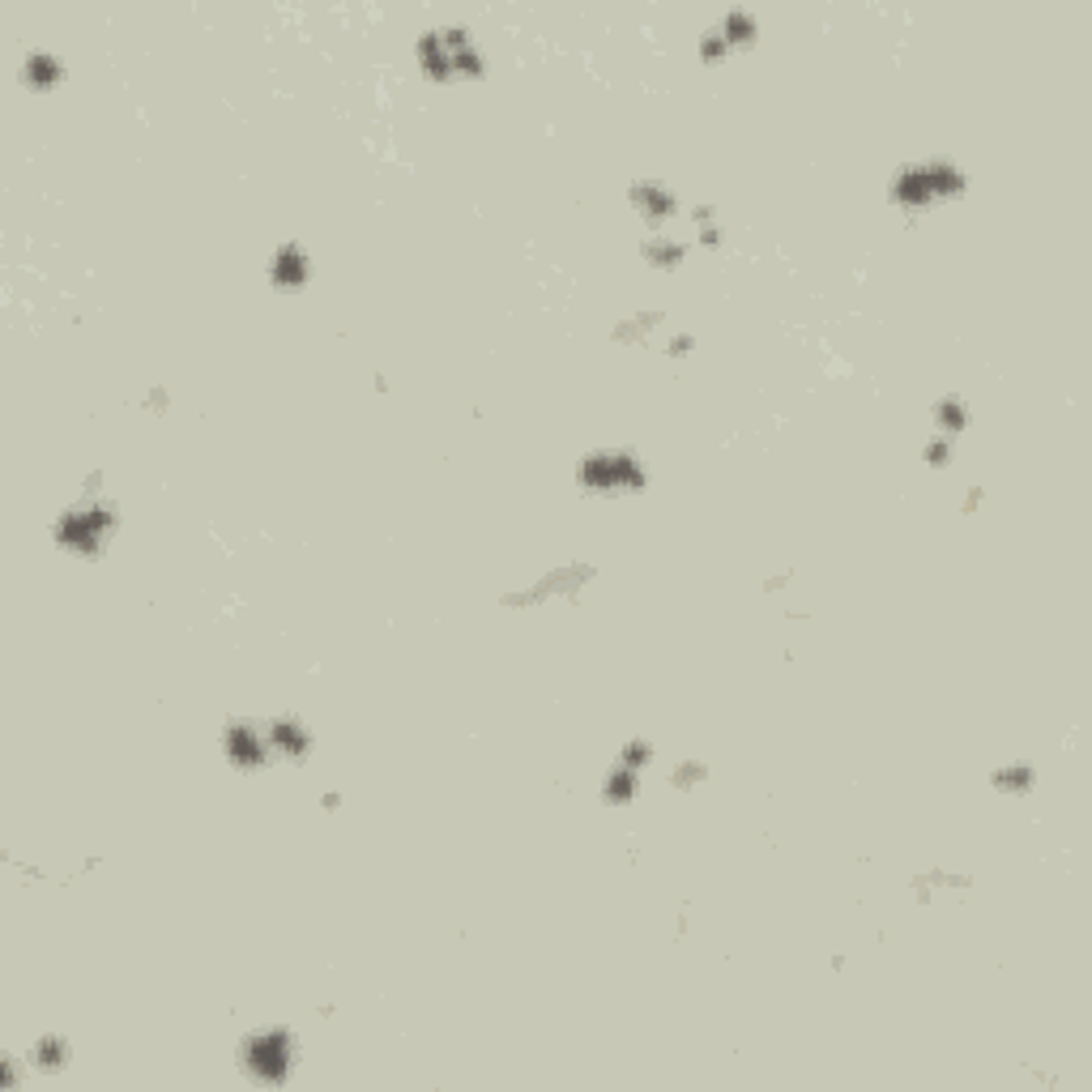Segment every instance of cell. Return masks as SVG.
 Masks as SVG:
<instances>
[{"label":"cell","mask_w":1092,"mask_h":1092,"mask_svg":"<svg viewBox=\"0 0 1092 1092\" xmlns=\"http://www.w3.org/2000/svg\"><path fill=\"white\" fill-rule=\"evenodd\" d=\"M222 751L231 756V764H240V768H261V764L273 756L270 739H265V726H247V721H240V726H226Z\"/></svg>","instance_id":"8992f818"},{"label":"cell","mask_w":1092,"mask_h":1092,"mask_svg":"<svg viewBox=\"0 0 1092 1092\" xmlns=\"http://www.w3.org/2000/svg\"><path fill=\"white\" fill-rule=\"evenodd\" d=\"M112 525H116V504H112V500H103V495H91L86 504L68 508V512L61 516V521H56V542H61L65 551L94 555L98 546L107 542Z\"/></svg>","instance_id":"6da1fadb"},{"label":"cell","mask_w":1092,"mask_h":1092,"mask_svg":"<svg viewBox=\"0 0 1092 1092\" xmlns=\"http://www.w3.org/2000/svg\"><path fill=\"white\" fill-rule=\"evenodd\" d=\"M688 351H691V333H674L670 346H666V354H688Z\"/></svg>","instance_id":"d6986e66"},{"label":"cell","mask_w":1092,"mask_h":1092,"mask_svg":"<svg viewBox=\"0 0 1092 1092\" xmlns=\"http://www.w3.org/2000/svg\"><path fill=\"white\" fill-rule=\"evenodd\" d=\"M935 423H939V435L956 440V435L969 427V405H965V397H943V402L935 405Z\"/></svg>","instance_id":"8fae6325"},{"label":"cell","mask_w":1092,"mask_h":1092,"mask_svg":"<svg viewBox=\"0 0 1092 1092\" xmlns=\"http://www.w3.org/2000/svg\"><path fill=\"white\" fill-rule=\"evenodd\" d=\"M995 786L1002 790V793H1020V790H1028L1032 786V768L1028 764H1007V768H999L995 772Z\"/></svg>","instance_id":"9a60e30c"},{"label":"cell","mask_w":1092,"mask_h":1092,"mask_svg":"<svg viewBox=\"0 0 1092 1092\" xmlns=\"http://www.w3.org/2000/svg\"><path fill=\"white\" fill-rule=\"evenodd\" d=\"M704 777H709V768H704L700 760H688V764H679V768H674V777H670V781H674L679 790H688L691 781H704Z\"/></svg>","instance_id":"e0dca14e"},{"label":"cell","mask_w":1092,"mask_h":1092,"mask_svg":"<svg viewBox=\"0 0 1092 1092\" xmlns=\"http://www.w3.org/2000/svg\"><path fill=\"white\" fill-rule=\"evenodd\" d=\"M658 325H662V312H637L628 325H619V329H614V337H623V342H637V337L653 333Z\"/></svg>","instance_id":"2e32d148"},{"label":"cell","mask_w":1092,"mask_h":1092,"mask_svg":"<svg viewBox=\"0 0 1092 1092\" xmlns=\"http://www.w3.org/2000/svg\"><path fill=\"white\" fill-rule=\"evenodd\" d=\"M632 205H637V214L644 218V222L653 226V231H662V226H670L674 218L683 214V205H679V196L670 193L666 184L662 180H637L632 184Z\"/></svg>","instance_id":"5b68a950"},{"label":"cell","mask_w":1092,"mask_h":1092,"mask_svg":"<svg viewBox=\"0 0 1092 1092\" xmlns=\"http://www.w3.org/2000/svg\"><path fill=\"white\" fill-rule=\"evenodd\" d=\"M649 756H653L649 742H644V739H632L628 747H623V756H619V760L628 764V768H644V764H649Z\"/></svg>","instance_id":"ac0fdd59"},{"label":"cell","mask_w":1092,"mask_h":1092,"mask_svg":"<svg viewBox=\"0 0 1092 1092\" xmlns=\"http://www.w3.org/2000/svg\"><path fill=\"white\" fill-rule=\"evenodd\" d=\"M31 1062L39 1071H56L68 1062V1041L65 1037H39L35 1050H31Z\"/></svg>","instance_id":"4fadbf2b"},{"label":"cell","mask_w":1092,"mask_h":1092,"mask_svg":"<svg viewBox=\"0 0 1092 1092\" xmlns=\"http://www.w3.org/2000/svg\"><path fill=\"white\" fill-rule=\"evenodd\" d=\"M307 273H312V261H307V252H303L299 244H282V247L273 252V261H270L273 286H286V291H295V286L307 282Z\"/></svg>","instance_id":"52a82bcc"},{"label":"cell","mask_w":1092,"mask_h":1092,"mask_svg":"<svg viewBox=\"0 0 1092 1092\" xmlns=\"http://www.w3.org/2000/svg\"><path fill=\"white\" fill-rule=\"evenodd\" d=\"M240 1062L247 1067V1076L256 1079V1084H286V1076H291L295 1067V1037L286 1028H265V1032H252V1037H244L240 1046Z\"/></svg>","instance_id":"7a4b0ae2"},{"label":"cell","mask_w":1092,"mask_h":1092,"mask_svg":"<svg viewBox=\"0 0 1092 1092\" xmlns=\"http://www.w3.org/2000/svg\"><path fill=\"white\" fill-rule=\"evenodd\" d=\"M265 739H270V751H273V756H291V760L307 756V747H312V734H307V726H299L295 717L270 721V726H265Z\"/></svg>","instance_id":"ba28073f"},{"label":"cell","mask_w":1092,"mask_h":1092,"mask_svg":"<svg viewBox=\"0 0 1092 1092\" xmlns=\"http://www.w3.org/2000/svg\"><path fill=\"white\" fill-rule=\"evenodd\" d=\"M717 31L726 35V43H730V47H747L751 39H756V17H751L747 9H730V13L721 17Z\"/></svg>","instance_id":"7c38bea8"},{"label":"cell","mask_w":1092,"mask_h":1092,"mask_svg":"<svg viewBox=\"0 0 1092 1092\" xmlns=\"http://www.w3.org/2000/svg\"><path fill=\"white\" fill-rule=\"evenodd\" d=\"M644 261L658 265V270H674V265H683V256H688V244L674 240V235H653V240H644Z\"/></svg>","instance_id":"9c48e42d"},{"label":"cell","mask_w":1092,"mask_h":1092,"mask_svg":"<svg viewBox=\"0 0 1092 1092\" xmlns=\"http://www.w3.org/2000/svg\"><path fill=\"white\" fill-rule=\"evenodd\" d=\"M581 482L589 486V491H607V495H619V491H640L644 479L649 474L640 470V461L632 453H614V449H598L589 453L585 461L577 465Z\"/></svg>","instance_id":"277c9868"},{"label":"cell","mask_w":1092,"mask_h":1092,"mask_svg":"<svg viewBox=\"0 0 1092 1092\" xmlns=\"http://www.w3.org/2000/svg\"><path fill=\"white\" fill-rule=\"evenodd\" d=\"M637 786H640V768H628L623 760H614V768L607 772V802H632L637 798Z\"/></svg>","instance_id":"30bf717a"},{"label":"cell","mask_w":1092,"mask_h":1092,"mask_svg":"<svg viewBox=\"0 0 1092 1092\" xmlns=\"http://www.w3.org/2000/svg\"><path fill=\"white\" fill-rule=\"evenodd\" d=\"M900 205L918 210V205H930V201H948V196H960L965 193V171L951 163H918V167H905L892 184Z\"/></svg>","instance_id":"3957f363"},{"label":"cell","mask_w":1092,"mask_h":1092,"mask_svg":"<svg viewBox=\"0 0 1092 1092\" xmlns=\"http://www.w3.org/2000/svg\"><path fill=\"white\" fill-rule=\"evenodd\" d=\"M26 77H31L35 86H56L61 82V61L47 52H35L31 61H26Z\"/></svg>","instance_id":"5bb4252c"}]
</instances>
